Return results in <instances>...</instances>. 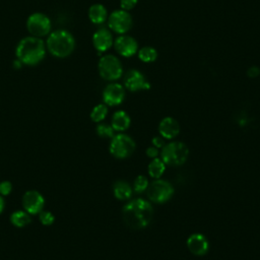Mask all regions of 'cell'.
Masks as SVG:
<instances>
[{
	"mask_svg": "<svg viewBox=\"0 0 260 260\" xmlns=\"http://www.w3.org/2000/svg\"><path fill=\"white\" fill-rule=\"evenodd\" d=\"M89 17L93 24H96V25L103 24L108 17L107 9L102 4H94L90 7Z\"/></svg>",
	"mask_w": 260,
	"mask_h": 260,
	"instance_id": "cell-18",
	"label": "cell"
},
{
	"mask_svg": "<svg viewBox=\"0 0 260 260\" xmlns=\"http://www.w3.org/2000/svg\"><path fill=\"white\" fill-rule=\"evenodd\" d=\"M31 215L26 211H17L11 214L10 222L16 228H24L31 223Z\"/></svg>",
	"mask_w": 260,
	"mask_h": 260,
	"instance_id": "cell-20",
	"label": "cell"
},
{
	"mask_svg": "<svg viewBox=\"0 0 260 260\" xmlns=\"http://www.w3.org/2000/svg\"><path fill=\"white\" fill-rule=\"evenodd\" d=\"M149 180L147 177H145L143 175L137 176L135 181H134V191L137 193H142V192L146 191L149 187Z\"/></svg>",
	"mask_w": 260,
	"mask_h": 260,
	"instance_id": "cell-25",
	"label": "cell"
},
{
	"mask_svg": "<svg viewBox=\"0 0 260 260\" xmlns=\"http://www.w3.org/2000/svg\"><path fill=\"white\" fill-rule=\"evenodd\" d=\"M147 191L149 199L154 203H165L169 201L175 192L174 187L171 183L161 179H157L149 185Z\"/></svg>",
	"mask_w": 260,
	"mask_h": 260,
	"instance_id": "cell-6",
	"label": "cell"
},
{
	"mask_svg": "<svg viewBox=\"0 0 260 260\" xmlns=\"http://www.w3.org/2000/svg\"><path fill=\"white\" fill-rule=\"evenodd\" d=\"M108 25L113 32L119 35H124L131 30L133 20L129 11L118 9L110 14Z\"/></svg>",
	"mask_w": 260,
	"mask_h": 260,
	"instance_id": "cell-8",
	"label": "cell"
},
{
	"mask_svg": "<svg viewBox=\"0 0 260 260\" xmlns=\"http://www.w3.org/2000/svg\"><path fill=\"white\" fill-rule=\"evenodd\" d=\"M45 205L44 196L37 190L27 191L23 197V206L27 213L32 215L40 214Z\"/></svg>",
	"mask_w": 260,
	"mask_h": 260,
	"instance_id": "cell-10",
	"label": "cell"
},
{
	"mask_svg": "<svg viewBox=\"0 0 260 260\" xmlns=\"http://www.w3.org/2000/svg\"><path fill=\"white\" fill-rule=\"evenodd\" d=\"M75 41L71 33L64 30H58L52 33L48 40L47 47L50 53L58 58H64L71 55L74 50Z\"/></svg>",
	"mask_w": 260,
	"mask_h": 260,
	"instance_id": "cell-3",
	"label": "cell"
},
{
	"mask_svg": "<svg viewBox=\"0 0 260 260\" xmlns=\"http://www.w3.org/2000/svg\"><path fill=\"white\" fill-rule=\"evenodd\" d=\"M135 143L126 134H117L112 138L110 144V152L117 159H126L134 152Z\"/></svg>",
	"mask_w": 260,
	"mask_h": 260,
	"instance_id": "cell-7",
	"label": "cell"
},
{
	"mask_svg": "<svg viewBox=\"0 0 260 260\" xmlns=\"http://www.w3.org/2000/svg\"><path fill=\"white\" fill-rule=\"evenodd\" d=\"M108 115V107L105 104H100V105H97L92 113H91V119L96 123L102 122V121L105 119Z\"/></svg>",
	"mask_w": 260,
	"mask_h": 260,
	"instance_id": "cell-23",
	"label": "cell"
},
{
	"mask_svg": "<svg viewBox=\"0 0 260 260\" xmlns=\"http://www.w3.org/2000/svg\"><path fill=\"white\" fill-rule=\"evenodd\" d=\"M114 196L119 200H127L132 196L133 190L125 181H118L113 187Z\"/></svg>",
	"mask_w": 260,
	"mask_h": 260,
	"instance_id": "cell-19",
	"label": "cell"
},
{
	"mask_svg": "<svg viewBox=\"0 0 260 260\" xmlns=\"http://www.w3.org/2000/svg\"><path fill=\"white\" fill-rule=\"evenodd\" d=\"M124 85L130 92H141L150 89V83L147 80L146 76L136 69H131L126 74Z\"/></svg>",
	"mask_w": 260,
	"mask_h": 260,
	"instance_id": "cell-12",
	"label": "cell"
},
{
	"mask_svg": "<svg viewBox=\"0 0 260 260\" xmlns=\"http://www.w3.org/2000/svg\"><path fill=\"white\" fill-rule=\"evenodd\" d=\"M12 191V185L9 181L0 182V195L6 196L9 195Z\"/></svg>",
	"mask_w": 260,
	"mask_h": 260,
	"instance_id": "cell-27",
	"label": "cell"
},
{
	"mask_svg": "<svg viewBox=\"0 0 260 260\" xmlns=\"http://www.w3.org/2000/svg\"><path fill=\"white\" fill-rule=\"evenodd\" d=\"M260 74V69L257 66H251L247 71V75L250 78H255Z\"/></svg>",
	"mask_w": 260,
	"mask_h": 260,
	"instance_id": "cell-30",
	"label": "cell"
},
{
	"mask_svg": "<svg viewBox=\"0 0 260 260\" xmlns=\"http://www.w3.org/2000/svg\"><path fill=\"white\" fill-rule=\"evenodd\" d=\"M45 45L37 37H27L16 47V56L19 61L27 65H36L45 57Z\"/></svg>",
	"mask_w": 260,
	"mask_h": 260,
	"instance_id": "cell-2",
	"label": "cell"
},
{
	"mask_svg": "<svg viewBox=\"0 0 260 260\" xmlns=\"http://www.w3.org/2000/svg\"><path fill=\"white\" fill-rule=\"evenodd\" d=\"M98 68L100 75L105 80H117L123 74L122 64L114 55L103 56L99 61Z\"/></svg>",
	"mask_w": 260,
	"mask_h": 260,
	"instance_id": "cell-5",
	"label": "cell"
},
{
	"mask_svg": "<svg viewBox=\"0 0 260 260\" xmlns=\"http://www.w3.org/2000/svg\"><path fill=\"white\" fill-rule=\"evenodd\" d=\"M189 155V149L183 143L175 142L166 145L162 149L161 157L163 162L172 167H178L183 165Z\"/></svg>",
	"mask_w": 260,
	"mask_h": 260,
	"instance_id": "cell-4",
	"label": "cell"
},
{
	"mask_svg": "<svg viewBox=\"0 0 260 260\" xmlns=\"http://www.w3.org/2000/svg\"><path fill=\"white\" fill-rule=\"evenodd\" d=\"M125 99V89L123 85L119 83L108 84L103 92V101L105 105L115 107L120 105Z\"/></svg>",
	"mask_w": 260,
	"mask_h": 260,
	"instance_id": "cell-11",
	"label": "cell"
},
{
	"mask_svg": "<svg viewBox=\"0 0 260 260\" xmlns=\"http://www.w3.org/2000/svg\"><path fill=\"white\" fill-rule=\"evenodd\" d=\"M114 47L119 55L128 58L132 57L136 53L138 49V44L133 37L124 34L121 35L120 37L115 40Z\"/></svg>",
	"mask_w": 260,
	"mask_h": 260,
	"instance_id": "cell-13",
	"label": "cell"
},
{
	"mask_svg": "<svg viewBox=\"0 0 260 260\" xmlns=\"http://www.w3.org/2000/svg\"><path fill=\"white\" fill-rule=\"evenodd\" d=\"M39 215H40L39 216L40 222L44 224V226H51V224L53 223L55 221V217L51 212H43L42 211Z\"/></svg>",
	"mask_w": 260,
	"mask_h": 260,
	"instance_id": "cell-26",
	"label": "cell"
},
{
	"mask_svg": "<svg viewBox=\"0 0 260 260\" xmlns=\"http://www.w3.org/2000/svg\"><path fill=\"white\" fill-rule=\"evenodd\" d=\"M138 58H140L145 63H150L157 60L158 58V51L153 47H144L138 51Z\"/></svg>",
	"mask_w": 260,
	"mask_h": 260,
	"instance_id": "cell-22",
	"label": "cell"
},
{
	"mask_svg": "<svg viewBox=\"0 0 260 260\" xmlns=\"http://www.w3.org/2000/svg\"><path fill=\"white\" fill-rule=\"evenodd\" d=\"M93 43L99 52H105L113 45L112 34L106 29H101L94 34Z\"/></svg>",
	"mask_w": 260,
	"mask_h": 260,
	"instance_id": "cell-16",
	"label": "cell"
},
{
	"mask_svg": "<svg viewBox=\"0 0 260 260\" xmlns=\"http://www.w3.org/2000/svg\"><path fill=\"white\" fill-rule=\"evenodd\" d=\"M123 221L132 230L145 229L150 223L153 216L151 204L144 199H135L128 202L122 211Z\"/></svg>",
	"mask_w": 260,
	"mask_h": 260,
	"instance_id": "cell-1",
	"label": "cell"
},
{
	"mask_svg": "<svg viewBox=\"0 0 260 260\" xmlns=\"http://www.w3.org/2000/svg\"><path fill=\"white\" fill-rule=\"evenodd\" d=\"M166 170V164L163 162L162 159L155 158L152 159V161L149 165V174L150 177L154 179H160L164 172Z\"/></svg>",
	"mask_w": 260,
	"mask_h": 260,
	"instance_id": "cell-21",
	"label": "cell"
},
{
	"mask_svg": "<svg viewBox=\"0 0 260 260\" xmlns=\"http://www.w3.org/2000/svg\"><path fill=\"white\" fill-rule=\"evenodd\" d=\"M4 206H5L4 199L2 198L1 195H0V214H2V212H3V210H4Z\"/></svg>",
	"mask_w": 260,
	"mask_h": 260,
	"instance_id": "cell-32",
	"label": "cell"
},
{
	"mask_svg": "<svg viewBox=\"0 0 260 260\" xmlns=\"http://www.w3.org/2000/svg\"><path fill=\"white\" fill-rule=\"evenodd\" d=\"M131 120L125 111H117L112 117L111 126L115 131H125L129 128Z\"/></svg>",
	"mask_w": 260,
	"mask_h": 260,
	"instance_id": "cell-17",
	"label": "cell"
},
{
	"mask_svg": "<svg viewBox=\"0 0 260 260\" xmlns=\"http://www.w3.org/2000/svg\"><path fill=\"white\" fill-rule=\"evenodd\" d=\"M159 132L165 140H173L180 132V125L178 121L172 117L164 118L159 124Z\"/></svg>",
	"mask_w": 260,
	"mask_h": 260,
	"instance_id": "cell-15",
	"label": "cell"
},
{
	"mask_svg": "<svg viewBox=\"0 0 260 260\" xmlns=\"http://www.w3.org/2000/svg\"><path fill=\"white\" fill-rule=\"evenodd\" d=\"M97 134L102 138H113L114 136V129L111 125L108 124H99L97 126Z\"/></svg>",
	"mask_w": 260,
	"mask_h": 260,
	"instance_id": "cell-24",
	"label": "cell"
},
{
	"mask_svg": "<svg viewBox=\"0 0 260 260\" xmlns=\"http://www.w3.org/2000/svg\"><path fill=\"white\" fill-rule=\"evenodd\" d=\"M152 146L154 148H157V149H163L166 145H165V138L162 137V136H155L152 138Z\"/></svg>",
	"mask_w": 260,
	"mask_h": 260,
	"instance_id": "cell-29",
	"label": "cell"
},
{
	"mask_svg": "<svg viewBox=\"0 0 260 260\" xmlns=\"http://www.w3.org/2000/svg\"><path fill=\"white\" fill-rule=\"evenodd\" d=\"M27 28L33 37H43L50 32L51 22L43 13H34L28 19Z\"/></svg>",
	"mask_w": 260,
	"mask_h": 260,
	"instance_id": "cell-9",
	"label": "cell"
},
{
	"mask_svg": "<svg viewBox=\"0 0 260 260\" xmlns=\"http://www.w3.org/2000/svg\"><path fill=\"white\" fill-rule=\"evenodd\" d=\"M147 155H148L149 158H150V159H155V158H158V155H159V149L154 148V147L149 148V149H147Z\"/></svg>",
	"mask_w": 260,
	"mask_h": 260,
	"instance_id": "cell-31",
	"label": "cell"
},
{
	"mask_svg": "<svg viewBox=\"0 0 260 260\" xmlns=\"http://www.w3.org/2000/svg\"><path fill=\"white\" fill-rule=\"evenodd\" d=\"M187 248L195 256H203L210 250L209 240L202 234H192L187 239Z\"/></svg>",
	"mask_w": 260,
	"mask_h": 260,
	"instance_id": "cell-14",
	"label": "cell"
},
{
	"mask_svg": "<svg viewBox=\"0 0 260 260\" xmlns=\"http://www.w3.org/2000/svg\"><path fill=\"white\" fill-rule=\"evenodd\" d=\"M138 0H120V6L121 9L129 11L137 4Z\"/></svg>",
	"mask_w": 260,
	"mask_h": 260,
	"instance_id": "cell-28",
	"label": "cell"
}]
</instances>
